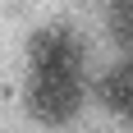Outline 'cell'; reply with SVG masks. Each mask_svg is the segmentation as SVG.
<instances>
[{
    "label": "cell",
    "instance_id": "cell-3",
    "mask_svg": "<svg viewBox=\"0 0 133 133\" xmlns=\"http://www.w3.org/2000/svg\"><path fill=\"white\" fill-rule=\"evenodd\" d=\"M101 101H106L115 115H129L133 110V64L124 60V64H115L101 78Z\"/></svg>",
    "mask_w": 133,
    "mask_h": 133
},
{
    "label": "cell",
    "instance_id": "cell-1",
    "mask_svg": "<svg viewBox=\"0 0 133 133\" xmlns=\"http://www.w3.org/2000/svg\"><path fill=\"white\" fill-rule=\"evenodd\" d=\"M28 110H32V119L60 129L83 110V83L64 78V74H37L28 87Z\"/></svg>",
    "mask_w": 133,
    "mask_h": 133
},
{
    "label": "cell",
    "instance_id": "cell-4",
    "mask_svg": "<svg viewBox=\"0 0 133 133\" xmlns=\"http://www.w3.org/2000/svg\"><path fill=\"white\" fill-rule=\"evenodd\" d=\"M110 32L119 41L124 51H133V0H115V9H110Z\"/></svg>",
    "mask_w": 133,
    "mask_h": 133
},
{
    "label": "cell",
    "instance_id": "cell-2",
    "mask_svg": "<svg viewBox=\"0 0 133 133\" xmlns=\"http://www.w3.org/2000/svg\"><path fill=\"white\" fill-rule=\"evenodd\" d=\"M28 55H32V74H64V78H78L83 69V46L69 28H41L37 37L28 41Z\"/></svg>",
    "mask_w": 133,
    "mask_h": 133
}]
</instances>
